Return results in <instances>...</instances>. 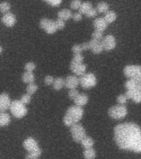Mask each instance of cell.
I'll return each instance as SVG.
<instances>
[{
	"instance_id": "obj_1",
	"label": "cell",
	"mask_w": 141,
	"mask_h": 159,
	"mask_svg": "<svg viewBox=\"0 0 141 159\" xmlns=\"http://www.w3.org/2000/svg\"><path fill=\"white\" fill-rule=\"evenodd\" d=\"M114 139L124 150L141 152V129L134 123H123L114 129Z\"/></svg>"
},
{
	"instance_id": "obj_2",
	"label": "cell",
	"mask_w": 141,
	"mask_h": 159,
	"mask_svg": "<svg viewBox=\"0 0 141 159\" xmlns=\"http://www.w3.org/2000/svg\"><path fill=\"white\" fill-rule=\"evenodd\" d=\"M83 107L77 106V105L69 107L67 109L66 114L63 119L64 125L67 127H71L74 124H78L83 116Z\"/></svg>"
},
{
	"instance_id": "obj_3",
	"label": "cell",
	"mask_w": 141,
	"mask_h": 159,
	"mask_svg": "<svg viewBox=\"0 0 141 159\" xmlns=\"http://www.w3.org/2000/svg\"><path fill=\"white\" fill-rule=\"evenodd\" d=\"M10 112L16 119H22L27 114V106L20 100H13L10 105Z\"/></svg>"
},
{
	"instance_id": "obj_4",
	"label": "cell",
	"mask_w": 141,
	"mask_h": 159,
	"mask_svg": "<svg viewBox=\"0 0 141 159\" xmlns=\"http://www.w3.org/2000/svg\"><path fill=\"white\" fill-rule=\"evenodd\" d=\"M124 74L129 79L138 80L141 83V66L137 65H129L124 68Z\"/></svg>"
},
{
	"instance_id": "obj_5",
	"label": "cell",
	"mask_w": 141,
	"mask_h": 159,
	"mask_svg": "<svg viewBox=\"0 0 141 159\" xmlns=\"http://www.w3.org/2000/svg\"><path fill=\"white\" fill-rule=\"evenodd\" d=\"M128 114V109L125 105H115L111 107L108 110L109 116L114 119H122Z\"/></svg>"
},
{
	"instance_id": "obj_6",
	"label": "cell",
	"mask_w": 141,
	"mask_h": 159,
	"mask_svg": "<svg viewBox=\"0 0 141 159\" xmlns=\"http://www.w3.org/2000/svg\"><path fill=\"white\" fill-rule=\"evenodd\" d=\"M79 84L86 89L96 86V75L93 73H85L79 78Z\"/></svg>"
},
{
	"instance_id": "obj_7",
	"label": "cell",
	"mask_w": 141,
	"mask_h": 159,
	"mask_svg": "<svg viewBox=\"0 0 141 159\" xmlns=\"http://www.w3.org/2000/svg\"><path fill=\"white\" fill-rule=\"evenodd\" d=\"M70 132H71L72 138L74 141L76 143H80L82 139L86 136V131L83 125L80 124H75L73 126L70 127Z\"/></svg>"
},
{
	"instance_id": "obj_8",
	"label": "cell",
	"mask_w": 141,
	"mask_h": 159,
	"mask_svg": "<svg viewBox=\"0 0 141 159\" xmlns=\"http://www.w3.org/2000/svg\"><path fill=\"white\" fill-rule=\"evenodd\" d=\"M40 27L48 34H54L58 31L55 22L48 18H42L40 22Z\"/></svg>"
},
{
	"instance_id": "obj_9",
	"label": "cell",
	"mask_w": 141,
	"mask_h": 159,
	"mask_svg": "<svg viewBox=\"0 0 141 159\" xmlns=\"http://www.w3.org/2000/svg\"><path fill=\"white\" fill-rule=\"evenodd\" d=\"M71 71L75 74L77 76H82L86 73L87 66L83 64V62H75L72 61L69 66Z\"/></svg>"
},
{
	"instance_id": "obj_10",
	"label": "cell",
	"mask_w": 141,
	"mask_h": 159,
	"mask_svg": "<svg viewBox=\"0 0 141 159\" xmlns=\"http://www.w3.org/2000/svg\"><path fill=\"white\" fill-rule=\"evenodd\" d=\"M101 44L103 47V50H106L107 52L113 50L116 46V38L113 35H106L101 40Z\"/></svg>"
},
{
	"instance_id": "obj_11",
	"label": "cell",
	"mask_w": 141,
	"mask_h": 159,
	"mask_svg": "<svg viewBox=\"0 0 141 159\" xmlns=\"http://www.w3.org/2000/svg\"><path fill=\"white\" fill-rule=\"evenodd\" d=\"M11 103H12L11 98L7 93L0 94V113L6 112L7 109H9Z\"/></svg>"
},
{
	"instance_id": "obj_12",
	"label": "cell",
	"mask_w": 141,
	"mask_h": 159,
	"mask_svg": "<svg viewBox=\"0 0 141 159\" xmlns=\"http://www.w3.org/2000/svg\"><path fill=\"white\" fill-rule=\"evenodd\" d=\"M23 147H24V148L26 149L28 152L35 151V150H36L38 148H40L39 144H38V142H37L34 138H32V137H29V138H27V139H25V141L23 142Z\"/></svg>"
},
{
	"instance_id": "obj_13",
	"label": "cell",
	"mask_w": 141,
	"mask_h": 159,
	"mask_svg": "<svg viewBox=\"0 0 141 159\" xmlns=\"http://www.w3.org/2000/svg\"><path fill=\"white\" fill-rule=\"evenodd\" d=\"M1 20H2V23L7 27H12L16 24V22H17V17H16V16L10 12L3 14Z\"/></svg>"
},
{
	"instance_id": "obj_14",
	"label": "cell",
	"mask_w": 141,
	"mask_h": 159,
	"mask_svg": "<svg viewBox=\"0 0 141 159\" xmlns=\"http://www.w3.org/2000/svg\"><path fill=\"white\" fill-rule=\"evenodd\" d=\"M79 84V78L77 75H69L64 79V86L68 89H76Z\"/></svg>"
},
{
	"instance_id": "obj_15",
	"label": "cell",
	"mask_w": 141,
	"mask_h": 159,
	"mask_svg": "<svg viewBox=\"0 0 141 159\" xmlns=\"http://www.w3.org/2000/svg\"><path fill=\"white\" fill-rule=\"evenodd\" d=\"M89 43V49L93 52L94 54H100L103 51V47L101 44V41L92 39Z\"/></svg>"
},
{
	"instance_id": "obj_16",
	"label": "cell",
	"mask_w": 141,
	"mask_h": 159,
	"mask_svg": "<svg viewBox=\"0 0 141 159\" xmlns=\"http://www.w3.org/2000/svg\"><path fill=\"white\" fill-rule=\"evenodd\" d=\"M108 26V23L104 19V17H97L93 21V27H95V30L100 31L103 32L106 29Z\"/></svg>"
},
{
	"instance_id": "obj_17",
	"label": "cell",
	"mask_w": 141,
	"mask_h": 159,
	"mask_svg": "<svg viewBox=\"0 0 141 159\" xmlns=\"http://www.w3.org/2000/svg\"><path fill=\"white\" fill-rule=\"evenodd\" d=\"M126 95L136 104L141 103V90H127Z\"/></svg>"
},
{
	"instance_id": "obj_18",
	"label": "cell",
	"mask_w": 141,
	"mask_h": 159,
	"mask_svg": "<svg viewBox=\"0 0 141 159\" xmlns=\"http://www.w3.org/2000/svg\"><path fill=\"white\" fill-rule=\"evenodd\" d=\"M126 88L127 90H141V83L135 80L129 79L126 82Z\"/></svg>"
},
{
	"instance_id": "obj_19",
	"label": "cell",
	"mask_w": 141,
	"mask_h": 159,
	"mask_svg": "<svg viewBox=\"0 0 141 159\" xmlns=\"http://www.w3.org/2000/svg\"><path fill=\"white\" fill-rule=\"evenodd\" d=\"M74 104L77 106L83 107L86 105L88 102V96L85 94H79V95L74 99Z\"/></svg>"
},
{
	"instance_id": "obj_20",
	"label": "cell",
	"mask_w": 141,
	"mask_h": 159,
	"mask_svg": "<svg viewBox=\"0 0 141 159\" xmlns=\"http://www.w3.org/2000/svg\"><path fill=\"white\" fill-rule=\"evenodd\" d=\"M72 17H73V12H71V10L67 9V8H64L58 12V18L64 20V22L71 19Z\"/></svg>"
},
{
	"instance_id": "obj_21",
	"label": "cell",
	"mask_w": 141,
	"mask_h": 159,
	"mask_svg": "<svg viewBox=\"0 0 141 159\" xmlns=\"http://www.w3.org/2000/svg\"><path fill=\"white\" fill-rule=\"evenodd\" d=\"M11 123V117L6 112L0 113V127L7 126Z\"/></svg>"
},
{
	"instance_id": "obj_22",
	"label": "cell",
	"mask_w": 141,
	"mask_h": 159,
	"mask_svg": "<svg viewBox=\"0 0 141 159\" xmlns=\"http://www.w3.org/2000/svg\"><path fill=\"white\" fill-rule=\"evenodd\" d=\"M22 81L26 83V84H30V83H33L35 81V75L33 72L26 71L23 73L22 76Z\"/></svg>"
},
{
	"instance_id": "obj_23",
	"label": "cell",
	"mask_w": 141,
	"mask_h": 159,
	"mask_svg": "<svg viewBox=\"0 0 141 159\" xmlns=\"http://www.w3.org/2000/svg\"><path fill=\"white\" fill-rule=\"evenodd\" d=\"M82 144V146L83 147L84 149L86 148H92L94 145V140L92 139L91 137L85 136L83 139H82V141L80 142Z\"/></svg>"
},
{
	"instance_id": "obj_24",
	"label": "cell",
	"mask_w": 141,
	"mask_h": 159,
	"mask_svg": "<svg viewBox=\"0 0 141 159\" xmlns=\"http://www.w3.org/2000/svg\"><path fill=\"white\" fill-rule=\"evenodd\" d=\"M117 18V15L114 11H107V12L105 13V16H104V19L106 20V22L110 24V23H112L113 22H115Z\"/></svg>"
},
{
	"instance_id": "obj_25",
	"label": "cell",
	"mask_w": 141,
	"mask_h": 159,
	"mask_svg": "<svg viewBox=\"0 0 141 159\" xmlns=\"http://www.w3.org/2000/svg\"><path fill=\"white\" fill-rule=\"evenodd\" d=\"M53 88L54 90H60V89L64 86V79L62 77H58L56 79H54V83H53Z\"/></svg>"
},
{
	"instance_id": "obj_26",
	"label": "cell",
	"mask_w": 141,
	"mask_h": 159,
	"mask_svg": "<svg viewBox=\"0 0 141 159\" xmlns=\"http://www.w3.org/2000/svg\"><path fill=\"white\" fill-rule=\"evenodd\" d=\"M97 12L100 13H106L109 10V4L106 2H100L97 3L96 7Z\"/></svg>"
},
{
	"instance_id": "obj_27",
	"label": "cell",
	"mask_w": 141,
	"mask_h": 159,
	"mask_svg": "<svg viewBox=\"0 0 141 159\" xmlns=\"http://www.w3.org/2000/svg\"><path fill=\"white\" fill-rule=\"evenodd\" d=\"M92 7V4L90 2H82L81 6L79 7V12L81 14H86L89 10Z\"/></svg>"
},
{
	"instance_id": "obj_28",
	"label": "cell",
	"mask_w": 141,
	"mask_h": 159,
	"mask_svg": "<svg viewBox=\"0 0 141 159\" xmlns=\"http://www.w3.org/2000/svg\"><path fill=\"white\" fill-rule=\"evenodd\" d=\"M83 157L85 159H94L96 157V151L92 148H86L83 152Z\"/></svg>"
},
{
	"instance_id": "obj_29",
	"label": "cell",
	"mask_w": 141,
	"mask_h": 159,
	"mask_svg": "<svg viewBox=\"0 0 141 159\" xmlns=\"http://www.w3.org/2000/svg\"><path fill=\"white\" fill-rule=\"evenodd\" d=\"M11 10V4L8 2H2L0 3V12L5 14L10 12Z\"/></svg>"
},
{
	"instance_id": "obj_30",
	"label": "cell",
	"mask_w": 141,
	"mask_h": 159,
	"mask_svg": "<svg viewBox=\"0 0 141 159\" xmlns=\"http://www.w3.org/2000/svg\"><path fill=\"white\" fill-rule=\"evenodd\" d=\"M38 89V85L36 84H35L34 82L33 83H30V84H27V93L30 94H34L37 91Z\"/></svg>"
},
{
	"instance_id": "obj_31",
	"label": "cell",
	"mask_w": 141,
	"mask_h": 159,
	"mask_svg": "<svg viewBox=\"0 0 141 159\" xmlns=\"http://www.w3.org/2000/svg\"><path fill=\"white\" fill-rule=\"evenodd\" d=\"M31 100H32V94H28V93H26L25 94H23L20 99V101L22 102V104H24L25 105L30 104Z\"/></svg>"
},
{
	"instance_id": "obj_32",
	"label": "cell",
	"mask_w": 141,
	"mask_h": 159,
	"mask_svg": "<svg viewBox=\"0 0 141 159\" xmlns=\"http://www.w3.org/2000/svg\"><path fill=\"white\" fill-rule=\"evenodd\" d=\"M36 64H35L34 62H27V64L25 65V70L26 71H29V72H33L34 71V70L36 69Z\"/></svg>"
},
{
	"instance_id": "obj_33",
	"label": "cell",
	"mask_w": 141,
	"mask_h": 159,
	"mask_svg": "<svg viewBox=\"0 0 141 159\" xmlns=\"http://www.w3.org/2000/svg\"><path fill=\"white\" fill-rule=\"evenodd\" d=\"M128 98L125 94H120L118 97H117V102H118L119 104H121V105H125V104L127 103L128 101Z\"/></svg>"
},
{
	"instance_id": "obj_34",
	"label": "cell",
	"mask_w": 141,
	"mask_h": 159,
	"mask_svg": "<svg viewBox=\"0 0 141 159\" xmlns=\"http://www.w3.org/2000/svg\"><path fill=\"white\" fill-rule=\"evenodd\" d=\"M92 39L97 40V41H101L102 38H103V35H102V32H100V31H97V30H95L92 35Z\"/></svg>"
},
{
	"instance_id": "obj_35",
	"label": "cell",
	"mask_w": 141,
	"mask_h": 159,
	"mask_svg": "<svg viewBox=\"0 0 141 159\" xmlns=\"http://www.w3.org/2000/svg\"><path fill=\"white\" fill-rule=\"evenodd\" d=\"M82 1L81 0H73L70 3V7H71L72 9L74 10H78L79 9V7L81 6L82 4Z\"/></svg>"
},
{
	"instance_id": "obj_36",
	"label": "cell",
	"mask_w": 141,
	"mask_h": 159,
	"mask_svg": "<svg viewBox=\"0 0 141 159\" xmlns=\"http://www.w3.org/2000/svg\"><path fill=\"white\" fill-rule=\"evenodd\" d=\"M43 1L47 2L48 4H49L52 7H58L59 5L61 4L63 0H43Z\"/></svg>"
},
{
	"instance_id": "obj_37",
	"label": "cell",
	"mask_w": 141,
	"mask_h": 159,
	"mask_svg": "<svg viewBox=\"0 0 141 159\" xmlns=\"http://www.w3.org/2000/svg\"><path fill=\"white\" fill-rule=\"evenodd\" d=\"M55 22V25H56V27L58 30H62L64 29V27H65V22H64V20H61L58 18L57 20L54 21Z\"/></svg>"
},
{
	"instance_id": "obj_38",
	"label": "cell",
	"mask_w": 141,
	"mask_h": 159,
	"mask_svg": "<svg viewBox=\"0 0 141 159\" xmlns=\"http://www.w3.org/2000/svg\"><path fill=\"white\" fill-rule=\"evenodd\" d=\"M72 52H74V54H79L82 53L83 49H82L81 44H75L72 47Z\"/></svg>"
},
{
	"instance_id": "obj_39",
	"label": "cell",
	"mask_w": 141,
	"mask_h": 159,
	"mask_svg": "<svg viewBox=\"0 0 141 159\" xmlns=\"http://www.w3.org/2000/svg\"><path fill=\"white\" fill-rule=\"evenodd\" d=\"M79 90L77 89H69V99H74L75 98H76L78 95H79Z\"/></svg>"
},
{
	"instance_id": "obj_40",
	"label": "cell",
	"mask_w": 141,
	"mask_h": 159,
	"mask_svg": "<svg viewBox=\"0 0 141 159\" xmlns=\"http://www.w3.org/2000/svg\"><path fill=\"white\" fill-rule=\"evenodd\" d=\"M54 78L52 75H47V76L45 77L44 79V82L45 84H46V85H52L53 83H54Z\"/></svg>"
},
{
	"instance_id": "obj_41",
	"label": "cell",
	"mask_w": 141,
	"mask_h": 159,
	"mask_svg": "<svg viewBox=\"0 0 141 159\" xmlns=\"http://www.w3.org/2000/svg\"><path fill=\"white\" fill-rule=\"evenodd\" d=\"M96 14H97V11H96V8H94V7H92L91 9L89 10L88 12H87L86 14V17H96Z\"/></svg>"
},
{
	"instance_id": "obj_42",
	"label": "cell",
	"mask_w": 141,
	"mask_h": 159,
	"mask_svg": "<svg viewBox=\"0 0 141 159\" xmlns=\"http://www.w3.org/2000/svg\"><path fill=\"white\" fill-rule=\"evenodd\" d=\"M72 61L75 62H83V56L81 53H79V54H74Z\"/></svg>"
},
{
	"instance_id": "obj_43",
	"label": "cell",
	"mask_w": 141,
	"mask_h": 159,
	"mask_svg": "<svg viewBox=\"0 0 141 159\" xmlns=\"http://www.w3.org/2000/svg\"><path fill=\"white\" fill-rule=\"evenodd\" d=\"M82 17H83V14H81L80 12H75L73 14V17L72 18L75 21V22H79L80 20H82Z\"/></svg>"
},
{
	"instance_id": "obj_44",
	"label": "cell",
	"mask_w": 141,
	"mask_h": 159,
	"mask_svg": "<svg viewBox=\"0 0 141 159\" xmlns=\"http://www.w3.org/2000/svg\"><path fill=\"white\" fill-rule=\"evenodd\" d=\"M26 159H39V157H37L36 155L33 153H31V152H28V154L26 156Z\"/></svg>"
},
{
	"instance_id": "obj_45",
	"label": "cell",
	"mask_w": 141,
	"mask_h": 159,
	"mask_svg": "<svg viewBox=\"0 0 141 159\" xmlns=\"http://www.w3.org/2000/svg\"><path fill=\"white\" fill-rule=\"evenodd\" d=\"M82 49L83 51H87V50L89 49V43L88 42H83V44H81Z\"/></svg>"
},
{
	"instance_id": "obj_46",
	"label": "cell",
	"mask_w": 141,
	"mask_h": 159,
	"mask_svg": "<svg viewBox=\"0 0 141 159\" xmlns=\"http://www.w3.org/2000/svg\"><path fill=\"white\" fill-rule=\"evenodd\" d=\"M2 52H3V48H2V46H0V55L2 54Z\"/></svg>"
}]
</instances>
